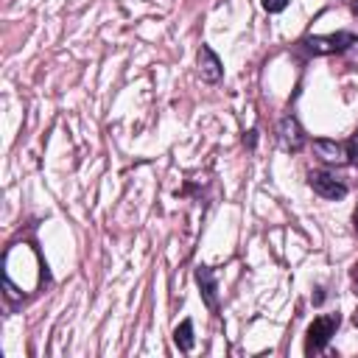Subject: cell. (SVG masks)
<instances>
[{"mask_svg": "<svg viewBox=\"0 0 358 358\" xmlns=\"http://www.w3.org/2000/svg\"><path fill=\"white\" fill-rule=\"evenodd\" d=\"M336 327H338V316H319V319H313L310 327H308L305 352H319V350H324L327 341H330V336L336 333Z\"/></svg>", "mask_w": 358, "mask_h": 358, "instance_id": "6da1fadb", "label": "cell"}, {"mask_svg": "<svg viewBox=\"0 0 358 358\" xmlns=\"http://www.w3.org/2000/svg\"><path fill=\"white\" fill-rule=\"evenodd\" d=\"M199 73H201L204 81H218L221 78V62H218V56L213 53L210 45L199 48Z\"/></svg>", "mask_w": 358, "mask_h": 358, "instance_id": "277c9868", "label": "cell"}, {"mask_svg": "<svg viewBox=\"0 0 358 358\" xmlns=\"http://www.w3.org/2000/svg\"><path fill=\"white\" fill-rule=\"evenodd\" d=\"M352 277H355V282H358V263H355V271H352Z\"/></svg>", "mask_w": 358, "mask_h": 358, "instance_id": "4fadbf2b", "label": "cell"}, {"mask_svg": "<svg viewBox=\"0 0 358 358\" xmlns=\"http://www.w3.org/2000/svg\"><path fill=\"white\" fill-rule=\"evenodd\" d=\"M280 143L288 151H299L302 148L305 137H302V129H299V123L294 117H282V123H280Z\"/></svg>", "mask_w": 358, "mask_h": 358, "instance_id": "5b68a950", "label": "cell"}, {"mask_svg": "<svg viewBox=\"0 0 358 358\" xmlns=\"http://www.w3.org/2000/svg\"><path fill=\"white\" fill-rule=\"evenodd\" d=\"M308 182H310V187H313L319 196H324V199H344V196H347V187H344L336 176H330V173L313 171V173L308 176Z\"/></svg>", "mask_w": 358, "mask_h": 358, "instance_id": "3957f363", "label": "cell"}, {"mask_svg": "<svg viewBox=\"0 0 358 358\" xmlns=\"http://www.w3.org/2000/svg\"><path fill=\"white\" fill-rule=\"evenodd\" d=\"M173 341H176V347H179L182 352H190V350H193V322H190V319H185V322L173 330Z\"/></svg>", "mask_w": 358, "mask_h": 358, "instance_id": "52a82bcc", "label": "cell"}, {"mask_svg": "<svg viewBox=\"0 0 358 358\" xmlns=\"http://www.w3.org/2000/svg\"><path fill=\"white\" fill-rule=\"evenodd\" d=\"M352 221H355V229H358V207H355V215H352Z\"/></svg>", "mask_w": 358, "mask_h": 358, "instance_id": "8fae6325", "label": "cell"}, {"mask_svg": "<svg viewBox=\"0 0 358 358\" xmlns=\"http://www.w3.org/2000/svg\"><path fill=\"white\" fill-rule=\"evenodd\" d=\"M352 11H355V14H358V0H352Z\"/></svg>", "mask_w": 358, "mask_h": 358, "instance_id": "7c38bea8", "label": "cell"}, {"mask_svg": "<svg viewBox=\"0 0 358 358\" xmlns=\"http://www.w3.org/2000/svg\"><path fill=\"white\" fill-rule=\"evenodd\" d=\"M196 282H199V288H201L204 305H207L210 310H215V308H218V299H215V277H213V271H210L207 266H199V268H196Z\"/></svg>", "mask_w": 358, "mask_h": 358, "instance_id": "8992f818", "label": "cell"}, {"mask_svg": "<svg viewBox=\"0 0 358 358\" xmlns=\"http://www.w3.org/2000/svg\"><path fill=\"white\" fill-rule=\"evenodd\" d=\"M316 151H322V159H327V162H341L347 157L344 148L338 143H330V140H316Z\"/></svg>", "mask_w": 358, "mask_h": 358, "instance_id": "ba28073f", "label": "cell"}, {"mask_svg": "<svg viewBox=\"0 0 358 358\" xmlns=\"http://www.w3.org/2000/svg\"><path fill=\"white\" fill-rule=\"evenodd\" d=\"M285 6H288V0H263V8H266L268 14H280Z\"/></svg>", "mask_w": 358, "mask_h": 358, "instance_id": "30bf717a", "label": "cell"}, {"mask_svg": "<svg viewBox=\"0 0 358 358\" xmlns=\"http://www.w3.org/2000/svg\"><path fill=\"white\" fill-rule=\"evenodd\" d=\"M347 159L352 162V165H358V131L350 137V143H347Z\"/></svg>", "mask_w": 358, "mask_h": 358, "instance_id": "9c48e42d", "label": "cell"}, {"mask_svg": "<svg viewBox=\"0 0 358 358\" xmlns=\"http://www.w3.org/2000/svg\"><path fill=\"white\" fill-rule=\"evenodd\" d=\"M302 45L310 53H344L347 48H355L358 39L352 34H330V36H305Z\"/></svg>", "mask_w": 358, "mask_h": 358, "instance_id": "7a4b0ae2", "label": "cell"}]
</instances>
